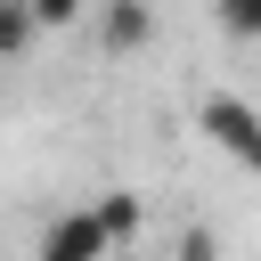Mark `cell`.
<instances>
[{
    "label": "cell",
    "mask_w": 261,
    "mask_h": 261,
    "mask_svg": "<svg viewBox=\"0 0 261 261\" xmlns=\"http://www.w3.org/2000/svg\"><path fill=\"white\" fill-rule=\"evenodd\" d=\"M98 33H106V49H147L155 41V8L147 0H106L98 8Z\"/></svg>",
    "instance_id": "cell-3"
},
{
    "label": "cell",
    "mask_w": 261,
    "mask_h": 261,
    "mask_svg": "<svg viewBox=\"0 0 261 261\" xmlns=\"http://www.w3.org/2000/svg\"><path fill=\"white\" fill-rule=\"evenodd\" d=\"M41 41V24H33V0H0V57H24Z\"/></svg>",
    "instance_id": "cell-5"
},
{
    "label": "cell",
    "mask_w": 261,
    "mask_h": 261,
    "mask_svg": "<svg viewBox=\"0 0 261 261\" xmlns=\"http://www.w3.org/2000/svg\"><path fill=\"white\" fill-rule=\"evenodd\" d=\"M196 130H204V139H212L228 163L261 171V106H245V98L212 90V98H196Z\"/></svg>",
    "instance_id": "cell-1"
},
{
    "label": "cell",
    "mask_w": 261,
    "mask_h": 261,
    "mask_svg": "<svg viewBox=\"0 0 261 261\" xmlns=\"http://www.w3.org/2000/svg\"><path fill=\"white\" fill-rule=\"evenodd\" d=\"M90 212L106 220V237H114V245H130V237H139V196H130V188H106Z\"/></svg>",
    "instance_id": "cell-4"
},
{
    "label": "cell",
    "mask_w": 261,
    "mask_h": 261,
    "mask_svg": "<svg viewBox=\"0 0 261 261\" xmlns=\"http://www.w3.org/2000/svg\"><path fill=\"white\" fill-rule=\"evenodd\" d=\"M82 8H90V0H33V24H41V33H57V24H73Z\"/></svg>",
    "instance_id": "cell-7"
},
{
    "label": "cell",
    "mask_w": 261,
    "mask_h": 261,
    "mask_svg": "<svg viewBox=\"0 0 261 261\" xmlns=\"http://www.w3.org/2000/svg\"><path fill=\"white\" fill-rule=\"evenodd\" d=\"M212 8H220V24L237 41H261V0H212Z\"/></svg>",
    "instance_id": "cell-6"
},
{
    "label": "cell",
    "mask_w": 261,
    "mask_h": 261,
    "mask_svg": "<svg viewBox=\"0 0 261 261\" xmlns=\"http://www.w3.org/2000/svg\"><path fill=\"white\" fill-rule=\"evenodd\" d=\"M179 261H220V245H212L204 228H188V237H179Z\"/></svg>",
    "instance_id": "cell-8"
},
{
    "label": "cell",
    "mask_w": 261,
    "mask_h": 261,
    "mask_svg": "<svg viewBox=\"0 0 261 261\" xmlns=\"http://www.w3.org/2000/svg\"><path fill=\"white\" fill-rule=\"evenodd\" d=\"M114 253V237H106V220L82 204V212H57L49 228H41V253L33 261H106Z\"/></svg>",
    "instance_id": "cell-2"
}]
</instances>
